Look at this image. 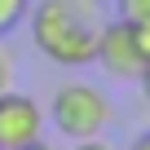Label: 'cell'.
Segmentation results:
<instances>
[{"label":"cell","instance_id":"obj_2","mask_svg":"<svg viewBox=\"0 0 150 150\" xmlns=\"http://www.w3.org/2000/svg\"><path fill=\"white\" fill-rule=\"evenodd\" d=\"M110 97L97 88V84H80V80H71L53 93L49 102V119L53 128L66 137V141H88V137H102L106 124H110Z\"/></svg>","mask_w":150,"mask_h":150},{"label":"cell","instance_id":"obj_6","mask_svg":"<svg viewBox=\"0 0 150 150\" xmlns=\"http://www.w3.org/2000/svg\"><path fill=\"white\" fill-rule=\"evenodd\" d=\"M115 9L124 22H141V18H150V0H119Z\"/></svg>","mask_w":150,"mask_h":150},{"label":"cell","instance_id":"obj_11","mask_svg":"<svg viewBox=\"0 0 150 150\" xmlns=\"http://www.w3.org/2000/svg\"><path fill=\"white\" fill-rule=\"evenodd\" d=\"M128 150H150V132H141V137H137V141H132Z\"/></svg>","mask_w":150,"mask_h":150},{"label":"cell","instance_id":"obj_12","mask_svg":"<svg viewBox=\"0 0 150 150\" xmlns=\"http://www.w3.org/2000/svg\"><path fill=\"white\" fill-rule=\"evenodd\" d=\"M27 150H62V146H49V141L40 137V141H35V146H27Z\"/></svg>","mask_w":150,"mask_h":150},{"label":"cell","instance_id":"obj_10","mask_svg":"<svg viewBox=\"0 0 150 150\" xmlns=\"http://www.w3.org/2000/svg\"><path fill=\"white\" fill-rule=\"evenodd\" d=\"M137 84H141V97H146V106H150V66L137 75Z\"/></svg>","mask_w":150,"mask_h":150},{"label":"cell","instance_id":"obj_9","mask_svg":"<svg viewBox=\"0 0 150 150\" xmlns=\"http://www.w3.org/2000/svg\"><path fill=\"white\" fill-rule=\"evenodd\" d=\"M75 150H115V146L102 141V137H88V141H75Z\"/></svg>","mask_w":150,"mask_h":150},{"label":"cell","instance_id":"obj_8","mask_svg":"<svg viewBox=\"0 0 150 150\" xmlns=\"http://www.w3.org/2000/svg\"><path fill=\"white\" fill-rule=\"evenodd\" d=\"M13 80H18V66H13L9 49H0V93H9V88H13Z\"/></svg>","mask_w":150,"mask_h":150},{"label":"cell","instance_id":"obj_1","mask_svg":"<svg viewBox=\"0 0 150 150\" xmlns=\"http://www.w3.org/2000/svg\"><path fill=\"white\" fill-rule=\"evenodd\" d=\"M27 27H31V44L49 62L75 71V66H88L97 53L106 5L102 0H40L27 9Z\"/></svg>","mask_w":150,"mask_h":150},{"label":"cell","instance_id":"obj_5","mask_svg":"<svg viewBox=\"0 0 150 150\" xmlns=\"http://www.w3.org/2000/svg\"><path fill=\"white\" fill-rule=\"evenodd\" d=\"M31 0H0V35H9L18 22H27Z\"/></svg>","mask_w":150,"mask_h":150},{"label":"cell","instance_id":"obj_7","mask_svg":"<svg viewBox=\"0 0 150 150\" xmlns=\"http://www.w3.org/2000/svg\"><path fill=\"white\" fill-rule=\"evenodd\" d=\"M132 27V40H137V53L146 57V66H150V18H141V22H128Z\"/></svg>","mask_w":150,"mask_h":150},{"label":"cell","instance_id":"obj_3","mask_svg":"<svg viewBox=\"0 0 150 150\" xmlns=\"http://www.w3.org/2000/svg\"><path fill=\"white\" fill-rule=\"evenodd\" d=\"M44 137V106L18 88L0 93V150H27Z\"/></svg>","mask_w":150,"mask_h":150},{"label":"cell","instance_id":"obj_4","mask_svg":"<svg viewBox=\"0 0 150 150\" xmlns=\"http://www.w3.org/2000/svg\"><path fill=\"white\" fill-rule=\"evenodd\" d=\"M93 62H97L106 75H115V80H137V75L146 71V57L137 53L132 27H128L124 18H106V27H102V35H97Z\"/></svg>","mask_w":150,"mask_h":150}]
</instances>
